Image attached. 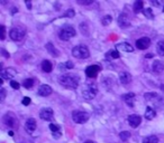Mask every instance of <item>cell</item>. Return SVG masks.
<instances>
[{"label": "cell", "instance_id": "obj_15", "mask_svg": "<svg viewBox=\"0 0 164 143\" xmlns=\"http://www.w3.org/2000/svg\"><path fill=\"white\" fill-rule=\"evenodd\" d=\"M38 94L41 96H43V97H46V96L51 95V94H52V87L49 85H46V84L41 85L38 88Z\"/></svg>", "mask_w": 164, "mask_h": 143}, {"label": "cell", "instance_id": "obj_18", "mask_svg": "<svg viewBox=\"0 0 164 143\" xmlns=\"http://www.w3.org/2000/svg\"><path fill=\"white\" fill-rule=\"evenodd\" d=\"M152 69L154 73L156 74H160V73H162L164 71V64L163 62H161V61H155L153 63V65H152Z\"/></svg>", "mask_w": 164, "mask_h": 143}, {"label": "cell", "instance_id": "obj_1", "mask_svg": "<svg viewBox=\"0 0 164 143\" xmlns=\"http://www.w3.org/2000/svg\"><path fill=\"white\" fill-rule=\"evenodd\" d=\"M79 81H80V78L74 74H63L58 77V83L63 87L70 88V90L77 88L79 85Z\"/></svg>", "mask_w": 164, "mask_h": 143}, {"label": "cell", "instance_id": "obj_20", "mask_svg": "<svg viewBox=\"0 0 164 143\" xmlns=\"http://www.w3.org/2000/svg\"><path fill=\"white\" fill-rule=\"evenodd\" d=\"M45 47H46V50L48 52V54H51L53 57H58V56H60V53H58V50L54 47V45L52 43H47Z\"/></svg>", "mask_w": 164, "mask_h": 143}, {"label": "cell", "instance_id": "obj_34", "mask_svg": "<svg viewBox=\"0 0 164 143\" xmlns=\"http://www.w3.org/2000/svg\"><path fill=\"white\" fill-rule=\"evenodd\" d=\"M49 130L53 132V133H55V132H58V131H60V125H58V124H49Z\"/></svg>", "mask_w": 164, "mask_h": 143}, {"label": "cell", "instance_id": "obj_10", "mask_svg": "<svg viewBox=\"0 0 164 143\" xmlns=\"http://www.w3.org/2000/svg\"><path fill=\"white\" fill-rule=\"evenodd\" d=\"M16 69L15 68H5V69H1V78L2 80H11L13 77L16 76Z\"/></svg>", "mask_w": 164, "mask_h": 143}, {"label": "cell", "instance_id": "obj_2", "mask_svg": "<svg viewBox=\"0 0 164 143\" xmlns=\"http://www.w3.org/2000/svg\"><path fill=\"white\" fill-rule=\"evenodd\" d=\"M72 55L75 58H79V59H86V58H88L90 56V53H89V49L87 48V46L78 45L75 47H73Z\"/></svg>", "mask_w": 164, "mask_h": 143}, {"label": "cell", "instance_id": "obj_30", "mask_svg": "<svg viewBox=\"0 0 164 143\" xmlns=\"http://www.w3.org/2000/svg\"><path fill=\"white\" fill-rule=\"evenodd\" d=\"M144 98H146V101H153L155 98H159V95L156 93H145Z\"/></svg>", "mask_w": 164, "mask_h": 143}, {"label": "cell", "instance_id": "obj_44", "mask_svg": "<svg viewBox=\"0 0 164 143\" xmlns=\"http://www.w3.org/2000/svg\"><path fill=\"white\" fill-rule=\"evenodd\" d=\"M25 4H26V6H27L28 9H32V2H30V1H26Z\"/></svg>", "mask_w": 164, "mask_h": 143}, {"label": "cell", "instance_id": "obj_28", "mask_svg": "<svg viewBox=\"0 0 164 143\" xmlns=\"http://www.w3.org/2000/svg\"><path fill=\"white\" fill-rule=\"evenodd\" d=\"M143 14L146 18H148V19H153L154 18V14H153V10L151 9V8H146V9L143 10Z\"/></svg>", "mask_w": 164, "mask_h": 143}, {"label": "cell", "instance_id": "obj_21", "mask_svg": "<svg viewBox=\"0 0 164 143\" xmlns=\"http://www.w3.org/2000/svg\"><path fill=\"white\" fill-rule=\"evenodd\" d=\"M42 69H43V72H45V73H51L52 69H53L52 63L49 62V61H43V62H42Z\"/></svg>", "mask_w": 164, "mask_h": 143}, {"label": "cell", "instance_id": "obj_17", "mask_svg": "<svg viewBox=\"0 0 164 143\" xmlns=\"http://www.w3.org/2000/svg\"><path fill=\"white\" fill-rule=\"evenodd\" d=\"M121 97L129 107H134V101H135V94L134 93H127V94H124Z\"/></svg>", "mask_w": 164, "mask_h": 143}, {"label": "cell", "instance_id": "obj_39", "mask_svg": "<svg viewBox=\"0 0 164 143\" xmlns=\"http://www.w3.org/2000/svg\"><path fill=\"white\" fill-rule=\"evenodd\" d=\"M87 28H88V27H87V25H86V24L80 25V29H81V30H82V33L84 34L86 36H87V35H88V31H87V30H86V29H87Z\"/></svg>", "mask_w": 164, "mask_h": 143}, {"label": "cell", "instance_id": "obj_24", "mask_svg": "<svg viewBox=\"0 0 164 143\" xmlns=\"http://www.w3.org/2000/svg\"><path fill=\"white\" fill-rule=\"evenodd\" d=\"M119 53L118 50H109V52L106 54V57L109 58V59H117V58H119Z\"/></svg>", "mask_w": 164, "mask_h": 143}, {"label": "cell", "instance_id": "obj_36", "mask_svg": "<svg viewBox=\"0 0 164 143\" xmlns=\"http://www.w3.org/2000/svg\"><path fill=\"white\" fill-rule=\"evenodd\" d=\"M79 5H91L92 0H78Z\"/></svg>", "mask_w": 164, "mask_h": 143}, {"label": "cell", "instance_id": "obj_49", "mask_svg": "<svg viewBox=\"0 0 164 143\" xmlns=\"http://www.w3.org/2000/svg\"><path fill=\"white\" fill-rule=\"evenodd\" d=\"M163 11H164V7H163Z\"/></svg>", "mask_w": 164, "mask_h": 143}, {"label": "cell", "instance_id": "obj_14", "mask_svg": "<svg viewBox=\"0 0 164 143\" xmlns=\"http://www.w3.org/2000/svg\"><path fill=\"white\" fill-rule=\"evenodd\" d=\"M142 122V117L137 114H131L128 116V123L131 128H137Z\"/></svg>", "mask_w": 164, "mask_h": 143}, {"label": "cell", "instance_id": "obj_3", "mask_svg": "<svg viewBox=\"0 0 164 143\" xmlns=\"http://www.w3.org/2000/svg\"><path fill=\"white\" fill-rule=\"evenodd\" d=\"M74 36H75V29L70 25L63 26L61 30H60V33H58V37H60L61 40H69Z\"/></svg>", "mask_w": 164, "mask_h": 143}, {"label": "cell", "instance_id": "obj_42", "mask_svg": "<svg viewBox=\"0 0 164 143\" xmlns=\"http://www.w3.org/2000/svg\"><path fill=\"white\" fill-rule=\"evenodd\" d=\"M1 53H2V55H4V57H6V58H9V54H8V53L6 52L5 49H4V48H2V49H1Z\"/></svg>", "mask_w": 164, "mask_h": 143}, {"label": "cell", "instance_id": "obj_46", "mask_svg": "<svg viewBox=\"0 0 164 143\" xmlns=\"http://www.w3.org/2000/svg\"><path fill=\"white\" fill-rule=\"evenodd\" d=\"M10 135V136H14V132H13V131H10L9 133H8Z\"/></svg>", "mask_w": 164, "mask_h": 143}, {"label": "cell", "instance_id": "obj_5", "mask_svg": "<svg viewBox=\"0 0 164 143\" xmlns=\"http://www.w3.org/2000/svg\"><path fill=\"white\" fill-rule=\"evenodd\" d=\"M89 117H90V115L88 114L87 112H84V111H74L72 113L73 121L78 124L86 123L88 120H89Z\"/></svg>", "mask_w": 164, "mask_h": 143}, {"label": "cell", "instance_id": "obj_40", "mask_svg": "<svg viewBox=\"0 0 164 143\" xmlns=\"http://www.w3.org/2000/svg\"><path fill=\"white\" fill-rule=\"evenodd\" d=\"M23 105H25V106H27V105L30 104V98L29 97H24V100H23Z\"/></svg>", "mask_w": 164, "mask_h": 143}, {"label": "cell", "instance_id": "obj_27", "mask_svg": "<svg viewBox=\"0 0 164 143\" xmlns=\"http://www.w3.org/2000/svg\"><path fill=\"white\" fill-rule=\"evenodd\" d=\"M34 83H35V81L33 78H27V80H25L24 81L23 86H24L25 88H32V87L34 86Z\"/></svg>", "mask_w": 164, "mask_h": 143}, {"label": "cell", "instance_id": "obj_22", "mask_svg": "<svg viewBox=\"0 0 164 143\" xmlns=\"http://www.w3.org/2000/svg\"><path fill=\"white\" fill-rule=\"evenodd\" d=\"M156 116V112H155L152 107H147L145 111V119L146 120H153Z\"/></svg>", "mask_w": 164, "mask_h": 143}, {"label": "cell", "instance_id": "obj_7", "mask_svg": "<svg viewBox=\"0 0 164 143\" xmlns=\"http://www.w3.org/2000/svg\"><path fill=\"white\" fill-rule=\"evenodd\" d=\"M100 71H101V67L99 65H90V66H88L86 68V75L88 77H90V78H95V77H97L98 73Z\"/></svg>", "mask_w": 164, "mask_h": 143}, {"label": "cell", "instance_id": "obj_11", "mask_svg": "<svg viewBox=\"0 0 164 143\" xmlns=\"http://www.w3.org/2000/svg\"><path fill=\"white\" fill-rule=\"evenodd\" d=\"M118 25H119V27L120 28H127V27H129L130 26V20L128 18V16L126 14H120L119 15V17H118Z\"/></svg>", "mask_w": 164, "mask_h": 143}, {"label": "cell", "instance_id": "obj_13", "mask_svg": "<svg viewBox=\"0 0 164 143\" xmlns=\"http://www.w3.org/2000/svg\"><path fill=\"white\" fill-rule=\"evenodd\" d=\"M36 126H37V123H36L35 119H32V117L27 120L26 123H25V130H26L29 134H32L34 132L35 130H36Z\"/></svg>", "mask_w": 164, "mask_h": 143}, {"label": "cell", "instance_id": "obj_33", "mask_svg": "<svg viewBox=\"0 0 164 143\" xmlns=\"http://www.w3.org/2000/svg\"><path fill=\"white\" fill-rule=\"evenodd\" d=\"M63 16H64V17H68V18H73V17L75 16V11L73 9H68L65 12H64Z\"/></svg>", "mask_w": 164, "mask_h": 143}, {"label": "cell", "instance_id": "obj_43", "mask_svg": "<svg viewBox=\"0 0 164 143\" xmlns=\"http://www.w3.org/2000/svg\"><path fill=\"white\" fill-rule=\"evenodd\" d=\"M151 2H152V5H153V6H156V7L161 6V2H160V1H155V0H152Z\"/></svg>", "mask_w": 164, "mask_h": 143}, {"label": "cell", "instance_id": "obj_29", "mask_svg": "<svg viewBox=\"0 0 164 143\" xmlns=\"http://www.w3.org/2000/svg\"><path fill=\"white\" fill-rule=\"evenodd\" d=\"M73 67H74L73 63L69 61V62L64 63V65H63V64H61V65H60V69H63V71H65V69H72Z\"/></svg>", "mask_w": 164, "mask_h": 143}, {"label": "cell", "instance_id": "obj_26", "mask_svg": "<svg viewBox=\"0 0 164 143\" xmlns=\"http://www.w3.org/2000/svg\"><path fill=\"white\" fill-rule=\"evenodd\" d=\"M156 50L159 53V55L164 56V40H160L156 45Z\"/></svg>", "mask_w": 164, "mask_h": 143}, {"label": "cell", "instance_id": "obj_31", "mask_svg": "<svg viewBox=\"0 0 164 143\" xmlns=\"http://www.w3.org/2000/svg\"><path fill=\"white\" fill-rule=\"evenodd\" d=\"M111 21H112V18H111V16H109V15L105 16V17L101 19V23L103 26H108V25H110Z\"/></svg>", "mask_w": 164, "mask_h": 143}, {"label": "cell", "instance_id": "obj_48", "mask_svg": "<svg viewBox=\"0 0 164 143\" xmlns=\"http://www.w3.org/2000/svg\"><path fill=\"white\" fill-rule=\"evenodd\" d=\"M84 143H95V142H92V141H86Z\"/></svg>", "mask_w": 164, "mask_h": 143}, {"label": "cell", "instance_id": "obj_47", "mask_svg": "<svg viewBox=\"0 0 164 143\" xmlns=\"http://www.w3.org/2000/svg\"><path fill=\"white\" fill-rule=\"evenodd\" d=\"M17 11V8H13V14H15Z\"/></svg>", "mask_w": 164, "mask_h": 143}, {"label": "cell", "instance_id": "obj_35", "mask_svg": "<svg viewBox=\"0 0 164 143\" xmlns=\"http://www.w3.org/2000/svg\"><path fill=\"white\" fill-rule=\"evenodd\" d=\"M10 86H11L14 90H19V87H20L19 83H17L16 81H11V82H10Z\"/></svg>", "mask_w": 164, "mask_h": 143}, {"label": "cell", "instance_id": "obj_16", "mask_svg": "<svg viewBox=\"0 0 164 143\" xmlns=\"http://www.w3.org/2000/svg\"><path fill=\"white\" fill-rule=\"evenodd\" d=\"M119 81L123 85H127L131 82V76L128 72H120L119 73Z\"/></svg>", "mask_w": 164, "mask_h": 143}, {"label": "cell", "instance_id": "obj_8", "mask_svg": "<svg viewBox=\"0 0 164 143\" xmlns=\"http://www.w3.org/2000/svg\"><path fill=\"white\" fill-rule=\"evenodd\" d=\"M53 115L54 112L51 107H45V109L41 110V112H39V116L44 121H51V120L53 119Z\"/></svg>", "mask_w": 164, "mask_h": 143}, {"label": "cell", "instance_id": "obj_23", "mask_svg": "<svg viewBox=\"0 0 164 143\" xmlns=\"http://www.w3.org/2000/svg\"><path fill=\"white\" fill-rule=\"evenodd\" d=\"M143 6H144V2H143L142 0L135 1V4H134V12H135V14H138L142 10H144L143 9Z\"/></svg>", "mask_w": 164, "mask_h": 143}, {"label": "cell", "instance_id": "obj_45", "mask_svg": "<svg viewBox=\"0 0 164 143\" xmlns=\"http://www.w3.org/2000/svg\"><path fill=\"white\" fill-rule=\"evenodd\" d=\"M152 57H154L153 54H147V55H146V58H152Z\"/></svg>", "mask_w": 164, "mask_h": 143}, {"label": "cell", "instance_id": "obj_25", "mask_svg": "<svg viewBox=\"0 0 164 143\" xmlns=\"http://www.w3.org/2000/svg\"><path fill=\"white\" fill-rule=\"evenodd\" d=\"M143 143H159V138L156 135H150L146 136L143 140Z\"/></svg>", "mask_w": 164, "mask_h": 143}, {"label": "cell", "instance_id": "obj_4", "mask_svg": "<svg viewBox=\"0 0 164 143\" xmlns=\"http://www.w3.org/2000/svg\"><path fill=\"white\" fill-rule=\"evenodd\" d=\"M97 93H98V88H97V86L95 84H87L84 86L83 91H82V95L86 100L90 101L96 97Z\"/></svg>", "mask_w": 164, "mask_h": 143}, {"label": "cell", "instance_id": "obj_41", "mask_svg": "<svg viewBox=\"0 0 164 143\" xmlns=\"http://www.w3.org/2000/svg\"><path fill=\"white\" fill-rule=\"evenodd\" d=\"M53 138H54V139L61 138V132H60V131H58V132H55V133H53Z\"/></svg>", "mask_w": 164, "mask_h": 143}, {"label": "cell", "instance_id": "obj_38", "mask_svg": "<svg viewBox=\"0 0 164 143\" xmlns=\"http://www.w3.org/2000/svg\"><path fill=\"white\" fill-rule=\"evenodd\" d=\"M0 28H1V37L0 38H1V40H4L6 37V27L5 26H1Z\"/></svg>", "mask_w": 164, "mask_h": 143}, {"label": "cell", "instance_id": "obj_32", "mask_svg": "<svg viewBox=\"0 0 164 143\" xmlns=\"http://www.w3.org/2000/svg\"><path fill=\"white\" fill-rule=\"evenodd\" d=\"M119 138H120L123 141H126V140H128V139L130 138V133L128 131H123V132H120V134H119Z\"/></svg>", "mask_w": 164, "mask_h": 143}, {"label": "cell", "instance_id": "obj_9", "mask_svg": "<svg viewBox=\"0 0 164 143\" xmlns=\"http://www.w3.org/2000/svg\"><path fill=\"white\" fill-rule=\"evenodd\" d=\"M151 46V39L148 37H142L136 42V47L140 49V50H144Z\"/></svg>", "mask_w": 164, "mask_h": 143}, {"label": "cell", "instance_id": "obj_6", "mask_svg": "<svg viewBox=\"0 0 164 143\" xmlns=\"http://www.w3.org/2000/svg\"><path fill=\"white\" fill-rule=\"evenodd\" d=\"M9 36L13 40L18 42V40H21V39H23V37L25 36V31L20 28H13L10 30Z\"/></svg>", "mask_w": 164, "mask_h": 143}, {"label": "cell", "instance_id": "obj_37", "mask_svg": "<svg viewBox=\"0 0 164 143\" xmlns=\"http://www.w3.org/2000/svg\"><path fill=\"white\" fill-rule=\"evenodd\" d=\"M0 92H1V94H0V100H1V102H4V100H5V97H6V90L2 87V88L0 90Z\"/></svg>", "mask_w": 164, "mask_h": 143}, {"label": "cell", "instance_id": "obj_19", "mask_svg": "<svg viewBox=\"0 0 164 143\" xmlns=\"http://www.w3.org/2000/svg\"><path fill=\"white\" fill-rule=\"evenodd\" d=\"M119 49V50H123V52H128V53H131L134 50L133 46L128 43H121V44H118L116 45V50Z\"/></svg>", "mask_w": 164, "mask_h": 143}, {"label": "cell", "instance_id": "obj_12", "mask_svg": "<svg viewBox=\"0 0 164 143\" xmlns=\"http://www.w3.org/2000/svg\"><path fill=\"white\" fill-rule=\"evenodd\" d=\"M2 121H4V123L6 125H8L10 128H14L16 125V117H15V115L13 113H6Z\"/></svg>", "mask_w": 164, "mask_h": 143}]
</instances>
